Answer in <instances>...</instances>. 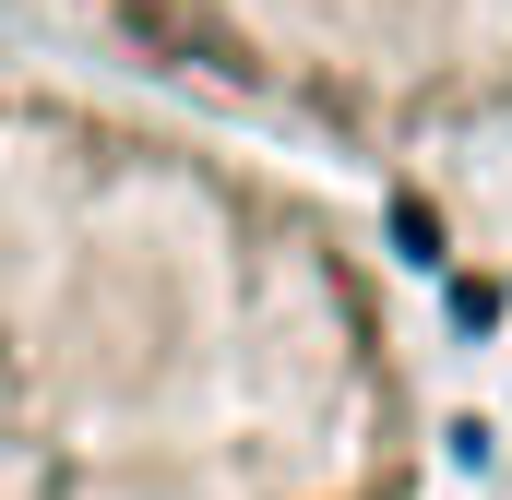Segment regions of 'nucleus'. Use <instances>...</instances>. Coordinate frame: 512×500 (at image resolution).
<instances>
[{"label":"nucleus","mask_w":512,"mask_h":500,"mask_svg":"<svg viewBox=\"0 0 512 500\" xmlns=\"http://www.w3.org/2000/svg\"><path fill=\"white\" fill-rule=\"evenodd\" d=\"M501 500H512V477H501Z\"/></svg>","instance_id":"3"},{"label":"nucleus","mask_w":512,"mask_h":500,"mask_svg":"<svg viewBox=\"0 0 512 500\" xmlns=\"http://www.w3.org/2000/svg\"><path fill=\"white\" fill-rule=\"evenodd\" d=\"M143 84L310 155L512 191V0H48Z\"/></svg>","instance_id":"2"},{"label":"nucleus","mask_w":512,"mask_h":500,"mask_svg":"<svg viewBox=\"0 0 512 500\" xmlns=\"http://www.w3.org/2000/svg\"><path fill=\"white\" fill-rule=\"evenodd\" d=\"M0 500H429L382 239L191 108L0 60Z\"/></svg>","instance_id":"1"}]
</instances>
